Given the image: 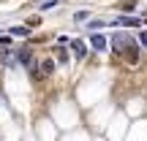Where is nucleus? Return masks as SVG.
<instances>
[{"label":"nucleus","mask_w":147,"mask_h":141,"mask_svg":"<svg viewBox=\"0 0 147 141\" xmlns=\"http://www.w3.org/2000/svg\"><path fill=\"white\" fill-rule=\"evenodd\" d=\"M120 54H123V57H125V63H128V65H136V63H139V46H136V43H134V41L128 43V46L123 49Z\"/></svg>","instance_id":"1"},{"label":"nucleus","mask_w":147,"mask_h":141,"mask_svg":"<svg viewBox=\"0 0 147 141\" xmlns=\"http://www.w3.org/2000/svg\"><path fill=\"white\" fill-rule=\"evenodd\" d=\"M131 41H134L131 35H112V49H115V52L120 54V52H123V49H125Z\"/></svg>","instance_id":"2"},{"label":"nucleus","mask_w":147,"mask_h":141,"mask_svg":"<svg viewBox=\"0 0 147 141\" xmlns=\"http://www.w3.org/2000/svg\"><path fill=\"white\" fill-rule=\"evenodd\" d=\"M16 57H19V63L25 65V68H33V57H30V49H27V46H22Z\"/></svg>","instance_id":"3"},{"label":"nucleus","mask_w":147,"mask_h":141,"mask_svg":"<svg viewBox=\"0 0 147 141\" xmlns=\"http://www.w3.org/2000/svg\"><path fill=\"white\" fill-rule=\"evenodd\" d=\"M90 43H93V49H98V52H104V49H106V38L98 35V33H95V35H90Z\"/></svg>","instance_id":"4"},{"label":"nucleus","mask_w":147,"mask_h":141,"mask_svg":"<svg viewBox=\"0 0 147 141\" xmlns=\"http://www.w3.org/2000/svg\"><path fill=\"white\" fill-rule=\"evenodd\" d=\"M71 49H74V54H76V57H84V54H87V49H84L82 41H71Z\"/></svg>","instance_id":"5"},{"label":"nucleus","mask_w":147,"mask_h":141,"mask_svg":"<svg viewBox=\"0 0 147 141\" xmlns=\"http://www.w3.org/2000/svg\"><path fill=\"white\" fill-rule=\"evenodd\" d=\"M117 25H123V27H139V19H131V16H120V19H117Z\"/></svg>","instance_id":"6"},{"label":"nucleus","mask_w":147,"mask_h":141,"mask_svg":"<svg viewBox=\"0 0 147 141\" xmlns=\"http://www.w3.org/2000/svg\"><path fill=\"white\" fill-rule=\"evenodd\" d=\"M52 71H55V63H52V60H41V73H44V76H49Z\"/></svg>","instance_id":"7"},{"label":"nucleus","mask_w":147,"mask_h":141,"mask_svg":"<svg viewBox=\"0 0 147 141\" xmlns=\"http://www.w3.org/2000/svg\"><path fill=\"white\" fill-rule=\"evenodd\" d=\"M136 8V3L134 0H125V3H120V11H134Z\"/></svg>","instance_id":"8"},{"label":"nucleus","mask_w":147,"mask_h":141,"mask_svg":"<svg viewBox=\"0 0 147 141\" xmlns=\"http://www.w3.org/2000/svg\"><path fill=\"white\" fill-rule=\"evenodd\" d=\"M11 33H14V35H30L27 27H11Z\"/></svg>","instance_id":"9"},{"label":"nucleus","mask_w":147,"mask_h":141,"mask_svg":"<svg viewBox=\"0 0 147 141\" xmlns=\"http://www.w3.org/2000/svg\"><path fill=\"white\" fill-rule=\"evenodd\" d=\"M139 41H142L144 46H147V33H139Z\"/></svg>","instance_id":"10"},{"label":"nucleus","mask_w":147,"mask_h":141,"mask_svg":"<svg viewBox=\"0 0 147 141\" xmlns=\"http://www.w3.org/2000/svg\"><path fill=\"white\" fill-rule=\"evenodd\" d=\"M3 60H8V54H5V49H0V63H3Z\"/></svg>","instance_id":"11"}]
</instances>
